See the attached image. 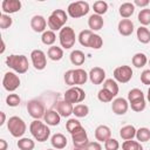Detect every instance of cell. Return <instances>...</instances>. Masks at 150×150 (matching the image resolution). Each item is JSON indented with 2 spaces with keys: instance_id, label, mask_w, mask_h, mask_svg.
I'll return each mask as SVG.
<instances>
[{
  "instance_id": "cell-52",
  "label": "cell",
  "mask_w": 150,
  "mask_h": 150,
  "mask_svg": "<svg viewBox=\"0 0 150 150\" xmlns=\"http://www.w3.org/2000/svg\"><path fill=\"white\" fill-rule=\"evenodd\" d=\"M0 116H1V121H0V125H2V124L5 123V121H6V115H5V112H4V111H1V112H0Z\"/></svg>"
},
{
  "instance_id": "cell-41",
  "label": "cell",
  "mask_w": 150,
  "mask_h": 150,
  "mask_svg": "<svg viewBox=\"0 0 150 150\" xmlns=\"http://www.w3.org/2000/svg\"><path fill=\"white\" fill-rule=\"evenodd\" d=\"M114 97H115V96H114L110 91H108L107 89H104V88H102V89L98 91V94H97V98H98L101 102H103V103L111 102Z\"/></svg>"
},
{
  "instance_id": "cell-51",
  "label": "cell",
  "mask_w": 150,
  "mask_h": 150,
  "mask_svg": "<svg viewBox=\"0 0 150 150\" xmlns=\"http://www.w3.org/2000/svg\"><path fill=\"white\" fill-rule=\"evenodd\" d=\"M7 146H8L7 142L4 138H1L0 139V150H7Z\"/></svg>"
},
{
  "instance_id": "cell-53",
  "label": "cell",
  "mask_w": 150,
  "mask_h": 150,
  "mask_svg": "<svg viewBox=\"0 0 150 150\" xmlns=\"http://www.w3.org/2000/svg\"><path fill=\"white\" fill-rule=\"evenodd\" d=\"M5 52V42H4V40H2V48H1V50H0V53L2 54Z\"/></svg>"
},
{
  "instance_id": "cell-15",
  "label": "cell",
  "mask_w": 150,
  "mask_h": 150,
  "mask_svg": "<svg viewBox=\"0 0 150 150\" xmlns=\"http://www.w3.org/2000/svg\"><path fill=\"white\" fill-rule=\"evenodd\" d=\"M1 9L5 14L16 13L21 9V1L20 0H4L1 2Z\"/></svg>"
},
{
  "instance_id": "cell-16",
  "label": "cell",
  "mask_w": 150,
  "mask_h": 150,
  "mask_svg": "<svg viewBox=\"0 0 150 150\" xmlns=\"http://www.w3.org/2000/svg\"><path fill=\"white\" fill-rule=\"evenodd\" d=\"M55 109H56V111L59 112V115H60L61 117H69V116L73 114L74 107H73L71 103L67 102L66 100H62V101L56 102Z\"/></svg>"
},
{
  "instance_id": "cell-23",
  "label": "cell",
  "mask_w": 150,
  "mask_h": 150,
  "mask_svg": "<svg viewBox=\"0 0 150 150\" xmlns=\"http://www.w3.org/2000/svg\"><path fill=\"white\" fill-rule=\"evenodd\" d=\"M136 128L131 124H128V125H124L120 129V136L122 139L124 141H129V139H132L134 137H136Z\"/></svg>"
},
{
  "instance_id": "cell-11",
  "label": "cell",
  "mask_w": 150,
  "mask_h": 150,
  "mask_svg": "<svg viewBox=\"0 0 150 150\" xmlns=\"http://www.w3.org/2000/svg\"><path fill=\"white\" fill-rule=\"evenodd\" d=\"M20 77L12 71H7L2 79V86L7 91H14L20 87Z\"/></svg>"
},
{
  "instance_id": "cell-22",
  "label": "cell",
  "mask_w": 150,
  "mask_h": 150,
  "mask_svg": "<svg viewBox=\"0 0 150 150\" xmlns=\"http://www.w3.org/2000/svg\"><path fill=\"white\" fill-rule=\"evenodd\" d=\"M50 143H52V146L57 149V150H61L63 148L67 146V138L64 135L62 134H54L50 138Z\"/></svg>"
},
{
  "instance_id": "cell-27",
  "label": "cell",
  "mask_w": 150,
  "mask_h": 150,
  "mask_svg": "<svg viewBox=\"0 0 150 150\" xmlns=\"http://www.w3.org/2000/svg\"><path fill=\"white\" fill-rule=\"evenodd\" d=\"M47 55L53 61H60L63 57V49L61 47H57V46H52L48 48Z\"/></svg>"
},
{
  "instance_id": "cell-17",
  "label": "cell",
  "mask_w": 150,
  "mask_h": 150,
  "mask_svg": "<svg viewBox=\"0 0 150 150\" xmlns=\"http://www.w3.org/2000/svg\"><path fill=\"white\" fill-rule=\"evenodd\" d=\"M134 22L130 19H122L118 25H117V29L118 33L123 36H129L134 33Z\"/></svg>"
},
{
  "instance_id": "cell-14",
  "label": "cell",
  "mask_w": 150,
  "mask_h": 150,
  "mask_svg": "<svg viewBox=\"0 0 150 150\" xmlns=\"http://www.w3.org/2000/svg\"><path fill=\"white\" fill-rule=\"evenodd\" d=\"M111 109H112V112L116 114V115H124L129 109V103H128V101L125 98L117 97V98H115L112 101Z\"/></svg>"
},
{
  "instance_id": "cell-3",
  "label": "cell",
  "mask_w": 150,
  "mask_h": 150,
  "mask_svg": "<svg viewBox=\"0 0 150 150\" xmlns=\"http://www.w3.org/2000/svg\"><path fill=\"white\" fill-rule=\"evenodd\" d=\"M29 131L38 142H46L50 136V129L48 128V125L39 120H34L30 123Z\"/></svg>"
},
{
  "instance_id": "cell-29",
  "label": "cell",
  "mask_w": 150,
  "mask_h": 150,
  "mask_svg": "<svg viewBox=\"0 0 150 150\" xmlns=\"http://www.w3.org/2000/svg\"><path fill=\"white\" fill-rule=\"evenodd\" d=\"M41 41L43 45L46 46H53V43L56 41V34L53 32V30H45L41 35Z\"/></svg>"
},
{
  "instance_id": "cell-56",
  "label": "cell",
  "mask_w": 150,
  "mask_h": 150,
  "mask_svg": "<svg viewBox=\"0 0 150 150\" xmlns=\"http://www.w3.org/2000/svg\"><path fill=\"white\" fill-rule=\"evenodd\" d=\"M149 66H150V60H149Z\"/></svg>"
},
{
  "instance_id": "cell-42",
  "label": "cell",
  "mask_w": 150,
  "mask_h": 150,
  "mask_svg": "<svg viewBox=\"0 0 150 150\" xmlns=\"http://www.w3.org/2000/svg\"><path fill=\"white\" fill-rule=\"evenodd\" d=\"M139 98H145L144 97V94L141 89L138 88H134L131 90H129L128 93V101L131 102V101H135V100H139Z\"/></svg>"
},
{
  "instance_id": "cell-55",
  "label": "cell",
  "mask_w": 150,
  "mask_h": 150,
  "mask_svg": "<svg viewBox=\"0 0 150 150\" xmlns=\"http://www.w3.org/2000/svg\"><path fill=\"white\" fill-rule=\"evenodd\" d=\"M73 150H84V149H79V148H74Z\"/></svg>"
},
{
  "instance_id": "cell-43",
  "label": "cell",
  "mask_w": 150,
  "mask_h": 150,
  "mask_svg": "<svg viewBox=\"0 0 150 150\" xmlns=\"http://www.w3.org/2000/svg\"><path fill=\"white\" fill-rule=\"evenodd\" d=\"M12 23H13V20L8 14H5V13L0 14V28L1 29L9 28L12 26Z\"/></svg>"
},
{
  "instance_id": "cell-40",
  "label": "cell",
  "mask_w": 150,
  "mask_h": 150,
  "mask_svg": "<svg viewBox=\"0 0 150 150\" xmlns=\"http://www.w3.org/2000/svg\"><path fill=\"white\" fill-rule=\"evenodd\" d=\"M130 103V107L134 111L136 112H141L145 109L146 107V103H145V98H139V100H135V101H131L129 102Z\"/></svg>"
},
{
  "instance_id": "cell-33",
  "label": "cell",
  "mask_w": 150,
  "mask_h": 150,
  "mask_svg": "<svg viewBox=\"0 0 150 150\" xmlns=\"http://www.w3.org/2000/svg\"><path fill=\"white\" fill-rule=\"evenodd\" d=\"M103 88L107 89L108 91H110L114 96H116L118 94V84L115 80L112 79H107L104 82H103Z\"/></svg>"
},
{
  "instance_id": "cell-57",
  "label": "cell",
  "mask_w": 150,
  "mask_h": 150,
  "mask_svg": "<svg viewBox=\"0 0 150 150\" xmlns=\"http://www.w3.org/2000/svg\"><path fill=\"white\" fill-rule=\"evenodd\" d=\"M47 150H53V149H47Z\"/></svg>"
},
{
  "instance_id": "cell-39",
  "label": "cell",
  "mask_w": 150,
  "mask_h": 150,
  "mask_svg": "<svg viewBox=\"0 0 150 150\" xmlns=\"http://www.w3.org/2000/svg\"><path fill=\"white\" fill-rule=\"evenodd\" d=\"M102 46H103V40H102V38H101L98 34L93 33V35H91V38H90V41H89V48L100 49Z\"/></svg>"
},
{
  "instance_id": "cell-54",
  "label": "cell",
  "mask_w": 150,
  "mask_h": 150,
  "mask_svg": "<svg viewBox=\"0 0 150 150\" xmlns=\"http://www.w3.org/2000/svg\"><path fill=\"white\" fill-rule=\"evenodd\" d=\"M146 98H148V101L150 102V87H149V89H148V95H146Z\"/></svg>"
},
{
  "instance_id": "cell-2",
  "label": "cell",
  "mask_w": 150,
  "mask_h": 150,
  "mask_svg": "<svg viewBox=\"0 0 150 150\" xmlns=\"http://www.w3.org/2000/svg\"><path fill=\"white\" fill-rule=\"evenodd\" d=\"M6 64L18 74H25L29 67L28 59L25 55H15V54H12L6 57Z\"/></svg>"
},
{
  "instance_id": "cell-10",
  "label": "cell",
  "mask_w": 150,
  "mask_h": 150,
  "mask_svg": "<svg viewBox=\"0 0 150 150\" xmlns=\"http://www.w3.org/2000/svg\"><path fill=\"white\" fill-rule=\"evenodd\" d=\"M114 80L120 83H128L132 77V69L130 66H120L114 69Z\"/></svg>"
},
{
  "instance_id": "cell-45",
  "label": "cell",
  "mask_w": 150,
  "mask_h": 150,
  "mask_svg": "<svg viewBox=\"0 0 150 150\" xmlns=\"http://www.w3.org/2000/svg\"><path fill=\"white\" fill-rule=\"evenodd\" d=\"M82 124L79 122V120H76V118H69L67 121V123H66V129H67V131H69V134H71L73 131H75Z\"/></svg>"
},
{
  "instance_id": "cell-5",
  "label": "cell",
  "mask_w": 150,
  "mask_h": 150,
  "mask_svg": "<svg viewBox=\"0 0 150 150\" xmlns=\"http://www.w3.org/2000/svg\"><path fill=\"white\" fill-rule=\"evenodd\" d=\"M59 40L63 49H70L71 47H74L75 40H76L74 29L69 26H64L59 33Z\"/></svg>"
},
{
  "instance_id": "cell-47",
  "label": "cell",
  "mask_w": 150,
  "mask_h": 150,
  "mask_svg": "<svg viewBox=\"0 0 150 150\" xmlns=\"http://www.w3.org/2000/svg\"><path fill=\"white\" fill-rule=\"evenodd\" d=\"M64 83L70 86V87H74L75 86V82H74V69H69L64 73Z\"/></svg>"
},
{
  "instance_id": "cell-7",
  "label": "cell",
  "mask_w": 150,
  "mask_h": 150,
  "mask_svg": "<svg viewBox=\"0 0 150 150\" xmlns=\"http://www.w3.org/2000/svg\"><path fill=\"white\" fill-rule=\"evenodd\" d=\"M27 111L29 114L30 117H33L34 120H40L45 116L46 109H45V104L40 101V100H30L27 102Z\"/></svg>"
},
{
  "instance_id": "cell-31",
  "label": "cell",
  "mask_w": 150,
  "mask_h": 150,
  "mask_svg": "<svg viewBox=\"0 0 150 150\" xmlns=\"http://www.w3.org/2000/svg\"><path fill=\"white\" fill-rule=\"evenodd\" d=\"M16 145L20 150H33L35 146V143L33 139H30L28 137H22V138H19Z\"/></svg>"
},
{
  "instance_id": "cell-48",
  "label": "cell",
  "mask_w": 150,
  "mask_h": 150,
  "mask_svg": "<svg viewBox=\"0 0 150 150\" xmlns=\"http://www.w3.org/2000/svg\"><path fill=\"white\" fill-rule=\"evenodd\" d=\"M141 82L145 86H150V69H145L141 74Z\"/></svg>"
},
{
  "instance_id": "cell-37",
  "label": "cell",
  "mask_w": 150,
  "mask_h": 150,
  "mask_svg": "<svg viewBox=\"0 0 150 150\" xmlns=\"http://www.w3.org/2000/svg\"><path fill=\"white\" fill-rule=\"evenodd\" d=\"M93 8H94V12L95 14L97 15H103L107 13L108 11V4L105 1H102V0H98V1H95L94 5H93Z\"/></svg>"
},
{
  "instance_id": "cell-44",
  "label": "cell",
  "mask_w": 150,
  "mask_h": 150,
  "mask_svg": "<svg viewBox=\"0 0 150 150\" xmlns=\"http://www.w3.org/2000/svg\"><path fill=\"white\" fill-rule=\"evenodd\" d=\"M21 102V98L18 94H9L6 97V103L8 107H18Z\"/></svg>"
},
{
  "instance_id": "cell-6",
  "label": "cell",
  "mask_w": 150,
  "mask_h": 150,
  "mask_svg": "<svg viewBox=\"0 0 150 150\" xmlns=\"http://www.w3.org/2000/svg\"><path fill=\"white\" fill-rule=\"evenodd\" d=\"M89 12V4L87 1H75L69 4L68 8H67V13L69 16L74 18V19H79L82 18L84 15H87Z\"/></svg>"
},
{
  "instance_id": "cell-8",
  "label": "cell",
  "mask_w": 150,
  "mask_h": 150,
  "mask_svg": "<svg viewBox=\"0 0 150 150\" xmlns=\"http://www.w3.org/2000/svg\"><path fill=\"white\" fill-rule=\"evenodd\" d=\"M86 98V93L80 87H70L68 90H66L63 95V100H66L69 103H81Z\"/></svg>"
},
{
  "instance_id": "cell-50",
  "label": "cell",
  "mask_w": 150,
  "mask_h": 150,
  "mask_svg": "<svg viewBox=\"0 0 150 150\" xmlns=\"http://www.w3.org/2000/svg\"><path fill=\"white\" fill-rule=\"evenodd\" d=\"M149 4H150L149 0H135L134 1V5L138 6V7H146Z\"/></svg>"
},
{
  "instance_id": "cell-38",
  "label": "cell",
  "mask_w": 150,
  "mask_h": 150,
  "mask_svg": "<svg viewBox=\"0 0 150 150\" xmlns=\"http://www.w3.org/2000/svg\"><path fill=\"white\" fill-rule=\"evenodd\" d=\"M122 149L123 150H143V146L141 145L139 142L129 139V141H124L122 143Z\"/></svg>"
},
{
  "instance_id": "cell-30",
  "label": "cell",
  "mask_w": 150,
  "mask_h": 150,
  "mask_svg": "<svg viewBox=\"0 0 150 150\" xmlns=\"http://www.w3.org/2000/svg\"><path fill=\"white\" fill-rule=\"evenodd\" d=\"M132 64L136 67V68H142L148 62V57L144 53H136L134 56H132V60H131Z\"/></svg>"
},
{
  "instance_id": "cell-46",
  "label": "cell",
  "mask_w": 150,
  "mask_h": 150,
  "mask_svg": "<svg viewBox=\"0 0 150 150\" xmlns=\"http://www.w3.org/2000/svg\"><path fill=\"white\" fill-rule=\"evenodd\" d=\"M118 148H120V143L115 138L110 137L108 141L104 142V149L105 150H118Z\"/></svg>"
},
{
  "instance_id": "cell-12",
  "label": "cell",
  "mask_w": 150,
  "mask_h": 150,
  "mask_svg": "<svg viewBox=\"0 0 150 150\" xmlns=\"http://www.w3.org/2000/svg\"><path fill=\"white\" fill-rule=\"evenodd\" d=\"M30 59L36 70H43L47 66V56L41 49H34L30 53Z\"/></svg>"
},
{
  "instance_id": "cell-4",
  "label": "cell",
  "mask_w": 150,
  "mask_h": 150,
  "mask_svg": "<svg viewBox=\"0 0 150 150\" xmlns=\"http://www.w3.org/2000/svg\"><path fill=\"white\" fill-rule=\"evenodd\" d=\"M7 129H8L9 134L13 137L20 138L26 132L27 125H26L25 121L21 117H19V116H12L7 121Z\"/></svg>"
},
{
  "instance_id": "cell-34",
  "label": "cell",
  "mask_w": 150,
  "mask_h": 150,
  "mask_svg": "<svg viewBox=\"0 0 150 150\" xmlns=\"http://www.w3.org/2000/svg\"><path fill=\"white\" fill-rule=\"evenodd\" d=\"M73 114H74L76 117H79V118L86 117V116L89 114V108H88V105H86V104H83V103H79V104H76V105L74 107Z\"/></svg>"
},
{
  "instance_id": "cell-25",
  "label": "cell",
  "mask_w": 150,
  "mask_h": 150,
  "mask_svg": "<svg viewBox=\"0 0 150 150\" xmlns=\"http://www.w3.org/2000/svg\"><path fill=\"white\" fill-rule=\"evenodd\" d=\"M70 62L74 64V66H81L86 61V55L82 50H79V49H75L70 53Z\"/></svg>"
},
{
  "instance_id": "cell-18",
  "label": "cell",
  "mask_w": 150,
  "mask_h": 150,
  "mask_svg": "<svg viewBox=\"0 0 150 150\" xmlns=\"http://www.w3.org/2000/svg\"><path fill=\"white\" fill-rule=\"evenodd\" d=\"M47 27V21L42 15H34L30 19V28L36 33H43Z\"/></svg>"
},
{
  "instance_id": "cell-20",
  "label": "cell",
  "mask_w": 150,
  "mask_h": 150,
  "mask_svg": "<svg viewBox=\"0 0 150 150\" xmlns=\"http://www.w3.org/2000/svg\"><path fill=\"white\" fill-rule=\"evenodd\" d=\"M110 137H111V131H110V128L108 125L101 124V125H98L95 129V138H96V141H98V142H105Z\"/></svg>"
},
{
  "instance_id": "cell-35",
  "label": "cell",
  "mask_w": 150,
  "mask_h": 150,
  "mask_svg": "<svg viewBox=\"0 0 150 150\" xmlns=\"http://www.w3.org/2000/svg\"><path fill=\"white\" fill-rule=\"evenodd\" d=\"M136 138L139 143L142 142H148L150 139V129L145 128V127H142L139 129H137L136 131Z\"/></svg>"
},
{
  "instance_id": "cell-1",
  "label": "cell",
  "mask_w": 150,
  "mask_h": 150,
  "mask_svg": "<svg viewBox=\"0 0 150 150\" xmlns=\"http://www.w3.org/2000/svg\"><path fill=\"white\" fill-rule=\"evenodd\" d=\"M68 21V14L63 9H54L47 19V25L50 30H61Z\"/></svg>"
},
{
  "instance_id": "cell-49",
  "label": "cell",
  "mask_w": 150,
  "mask_h": 150,
  "mask_svg": "<svg viewBox=\"0 0 150 150\" xmlns=\"http://www.w3.org/2000/svg\"><path fill=\"white\" fill-rule=\"evenodd\" d=\"M84 150H102V146L98 142H89Z\"/></svg>"
},
{
  "instance_id": "cell-32",
  "label": "cell",
  "mask_w": 150,
  "mask_h": 150,
  "mask_svg": "<svg viewBox=\"0 0 150 150\" xmlns=\"http://www.w3.org/2000/svg\"><path fill=\"white\" fill-rule=\"evenodd\" d=\"M91 35H93V32L90 29H83V30H81L80 34H79V42L83 47H89V41H90Z\"/></svg>"
},
{
  "instance_id": "cell-26",
  "label": "cell",
  "mask_w": 150,
  "mask_h": 150,
  "mask_svg": "<svg viewBox=\"0 0 150 150\" xmlns=\"http://www.w3.org/2000/svg\"><path fill=\"white\" fill-rule=\"evenodd\" d=\"M136 36L141 43H149L150 42V30L144 26H139L137 28Z\"/></svg>"
},
{
  "instance_id": "cell-21",
  "label": "cell",
  "mask_w": 150,
  "mask_h": 150,
  "mask_svg": "<svg viewBox=\"0 0 150 150\" xmlns=\"http://www.w3.org/2000/svg\"><path fill=\"white\" fill-rule=\"evenodd\" d=\"M104 25V21H103V18L101 15H97V14H91L88 19V26L90 28V30H100Z\"/></svg>"
},
{
  "instance_id": "cell-9",
  "label": "cell",
  "mask_w": 150,
  "mask_h": 150,
  "mask_svg": "<svg viewBox=\"0 0 150 150\" xmlns=\"http://www.w3.org/2000/svg\"><path fill=\"white\" fill-rule=\"evenodd\" d=\"M70 135H71V139H73L74 148L84 149V148L88 145V143H89L88 135H87L86 129H84L82 125H81L80 128H77L75 131H73Z\"/></svg>"
},
{
  "instance_id": "cell-19",
  "label": "cell",
  "mask_w": 150,
  "mask_h": 150,
  "mask_svg": "<svg viewBox=\"0 0 150 150\" xmlns=\"http://www.w3.org/2000/svg\"><path fill=\"white\" fill-rule=\"evenodd\" d=\"M43 120H45V122H46L47 125L56 127L61 122V116L59 115V112L56 110L50 109V110H46L45 116H43Z\"/></svg>"
},
{
  "instance_id": "cell-28",
  "label": "cell",
  "mask_w": 150,
  "mask_h": 150,
  "mask_svg": "<svg viewBox=\"0 0 150 150\" xmlns=\"http://www.w3.org/2000/svg\"><path fill=\"white\" fill-rule=\"evenodd\" d=\"M88 74L84 69L82 68H77V69H74V82L75 84H84L88 80Z\"/></svg>"
},
{
  "instance_id": "cell-24",
  "label": "cell",
  "mask_w": 150,
  "mask_h": 150,
  "mask_svg": "<svg viewBox=\"0 0 150 150\" xmlns=\"http://www.w3.org/2000/svg\"><path fill=\"white\" fill-rule=\"evenodd\" d=\"M135 12V5L132 2H123L120 8H118V13L123 19H128L130 18Z\"/></svg>"
},
{
  "instance_id": "cell-13",
  "label": "cell",
  "mask_w": 150,
  "mask_h": 150,
  "mask_svg": "<svg viewBox=\"0 0 150 150\" xmlns=\"http://www.w3.org/2000/svg\"><path fill=\"white\" fill-rule=\"evenodd\" d=\"M89 80L93 84H101L105 81V71L101 67H94L90 69L89 74Z\"/></svg>"
},
{
  "instance_id": "cell-36",
  "label": "cell",
  "mask_w": 150,
  "mask_h": 150,
  "mask_svg": "<svg viewBox=\"0 0 150 150\" xmlns=\"http://www.w3.org/2000/svg\"><path fill=\"white\" fill-rule=\"evenodd\" d=\"M137 19H138L139 23H141L142 26H144V27L148 26V25H150V9H149V8H143V9H141L139 13H138Z\"/></svg>"
}]
</instances>
